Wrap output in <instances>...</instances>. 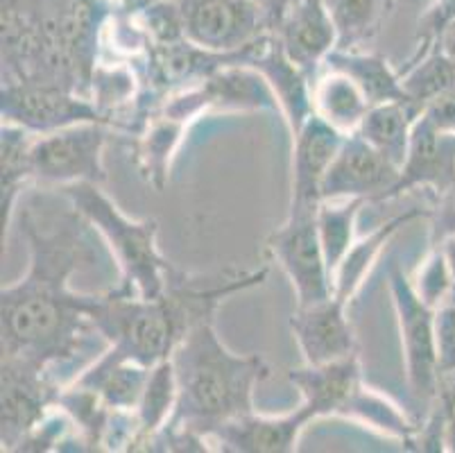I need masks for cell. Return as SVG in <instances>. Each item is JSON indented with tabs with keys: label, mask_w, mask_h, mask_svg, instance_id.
Returning a JSON list of instances; mask_svg holds the SVG:
<instances>
[{
	"label": "cell",
	"mask_w": 455,
	"mask_h": 453,
	"mask_svg": "<svg viewBox=\"0 0 455 453\" xmlns=\"http://www.w3.org/2000/svg\"><path fill=\"white\" fill-rule=\"evenodd\" d=\"M91 224L76 209L60 224L44 227L32 211L23 215V234L30 247V268L19 284L3 286V359L48 369L80 352L95 334L93 306L98 295L70 288V277L93 261Z\"/></svg>",
	"instance_id": "1"
},
{
	"label": "cell",
	"mask_w": 455,
	"mask_h": 453,
	"mask_svg": "<svg viewBox=\"0 0 455 453\" xmlns=\"http://www.w3.org/2000/svg\"><path fill=\"white\" fill-rule=\"evenodd\" d=\"M266 277L267 268L259 272L227 270L204 286L200 277L175 268L168 290L156 299L125 295L118 288L98 295L91 320L95 334L109 344L102 356L109 360H136L148 368L168 360L196 324L215 318V311L227 297L260 286Z\"/></svg>",
	"instance_id": "2"
},
{
	"label": "cell",
	"mask_w": 455,
	"mask_h": 453,
	"mask_svg": "<svg viewBox=\"0 0 455 453\" xmlns=\"http://www.w3.org/2000/svg\"><path fill=\"white\" fill-rule=\"evenodd\" d=\"M177 409L164 429L190 431L209 440L218 426L254 413V390L270 376L259 354H235L215 329V318L196 324L171 356Z\"/></svg>",
	"instance_id": "3"
},
{
	"label": "cell",
	"mask_w": 455,
	"mask_h": 453,
	"mask_svg": "<svg viewBox=\"0 0 455 453\" xmlns=\"http://www.w3.org/2000/svg\"><path fill=\"white\" fill-rule=\"evenodd\" d=\"M70 206L102 236L121 268V286L125 295L156 299L168 290L175 265L161 255L156 236L159 222L155 218L134 220L116 206L102 190V184L77 182L61 186Z\"/></svg>",
	"instance_id": "4"
},
{
	"label": "cell",
	"mask_w": 455,
	"mask_h": 453,
	"mask_svg": "<svg viewBox=\"0 0 455 453\" xmlns=\"http://www.w3.org/2000/svg\"><path fill=\"white\" fill-rule=\"evenodd\" d=\"M320 202H291L288 218L267 236V252L291 279L297 306L315 304L333 295V274L326 263L317 230Z\"/></svg>",
	"instance_id": "5"
},
{
	"label": "cell",
	"mask_w": 455,
	"mask_h": 453,
	"mask_svg": "<svg viewBox=\"0 0 455 453\" xmlns=\"http://www.w3.org/2000/svg\"><path fill=\"white\" fill-rule=\"evenodd\" d=\"M387 286H390L392 304H395L396 322H399L408 388L417 401L430 406L440 385L435 309H430L417 295L415 286L405 277L399 263L390 265Z\"/></svg>",
	"instance_id": "6"
},
{
	"label": "cell",
	"mask_w": 455,
	"mask_h": 453,
	"mask_svg": "<svg viewBox=\"0 0 455 453\" xmlns=\"http://www.w3.org/2000/svg\"><path fill=\"white\" fill-rule=\"evenodd\" d=\"M109 125L77 123L35 136L32 174L44 186H68L77 182L105 184V145Z\"/></svg>",
	"instance_id": "7"
},
{
	"label": "cell",
	"mask_w": 455,
	"mask_h": 453,
	"mask_svg": "<svg viewBox=\"0 0 455 453\" xmlns=\"http://www.w3.org/2000/svg\"><path fill=\"white\" fill-rule=\"evenodd\" d=\"M190 44L211 53H238L272 30V16L259 0H177Z\"/></svg>",
	"instance_id": "8"
},
{
	"label": "cell",
	"mask_w": 455,
	"mask_h": 453,
	"mask_svg": "<svg viewBox=\"0 0 455 453\" xmlns=\"http://www.w3.org/2000/svg\"><path fill=\"white\" fill-rule=\"evenodd\" d=\"M263 111L279 109L266 77L247 64L225 66L197 85L171 93L161 114L190 123L204 111Z\"/></svg>",
	"instance_id": "9"
},
{
	"label": "cell",
	"mask_w": 455,
	"mask_h": 453,
	"mask_svg": "<svg viewBox=\"0 0 455 453\" xmlns=\"http://www.w3.org/2000/svg\"><path fill=\"white\" fill-rule=\"evenodd\" d=\"M0 114L36 136L77 123H107L89 95L44 82H3Z\"/></svg>",
	"instance_id": "10"
},
{
	"label": "cell",
	"mask_w": 455,
	"mask_h": 453,
	"mask_svg": "<svg viewBox=\"0 0 455 453\" xmlns=\"http://www.w3.org/2000/svg\"><path fill=\"white\" fill-rule=\"evenodd\" d=\"M301 392V406L313 419L345 417L361 424L374 401V388L363 381L361 356L351 354L326 365H304L288 372Z\"/></svg>",
	"instance_id": "11"
},
{
	"label": "cell",
	"mask_w": 455,
	"mask_h": 453,
	"mask_svg": "<svg viewBox=\"0 0 455 453\" xmlns=\"http://www.w3.org/2000/svg\"><path fill=\"white\" fill-rule=\"evenodd\" d=\"M60 390L48 379V369L3 359V451H19L30 431L55 409Z\"/></svg>",
	"instance_id": "12"
},
{
	"label": "cell",
	"mask_w": 455,
	"mask_h": 453,
	"mask_svg": "<svg viewBox=\"0 0 455 453\" xmlns=\"http://www.w3.org/2000/svg\"><path fill=\"white\" fill-rule=\"evenodd\" d=\"M401 168L371 148L358 132L347 134L322 182V199H390Z\"/></svg>",
	"instance_id": "13"
},
{
	"label": "cell",
	"mask_w": 455,
	"mask_h": 453,
	"mask_svg": "<svg viewBox=\"0 0 455 453\" xmlns=\"http://www.w3.org/2000/svg\"><path fill=\"white\" fill-rule=\"evenodd\" d=\"M272 35L285 55L313 80L338 48V30L324 0H288L275 16Z\"/></svg>",
	"instance_id": "14"
},
{
	"label": "cell",
	"mask_w": 455,
	"mask_h": 453,
	"mask_svg": "<svg viewBox=\"0 0 455 453\" xmlns=\"http://www.w3.org/2000/svg\"><path fill=\"white\" fill-rule=\"evenodd\" d=\"M347 302L331 297L315 304L297 306L291 318L295 336L306 365H326L358 354L355 331L347 318Z\"/></svg>",
	"instance_id": "15"
},
{
	"label": "cell",
	"mask_w": 455,
	"mask_h": 453,
	"mask_svg": "<svg viewBox=\"0 0 455 453\" xmlns=\"http://www.w3.org/2000/svg\"><path fill=\"white\" fill-rule=\"evenodd\" d=\"M313 422L304 406L283 415L247 413L222 424L209 435V444L227 453H292L299 438Z\"/></svg>",
	"instance_id": "16"
},
{
	"label": "cell",
	"mask_w": 455,
	"mask_h": 453,
	"mask_svg": "<svg viewBox=\"0 0 455 453\" xmlns=\"http://www.w3.org/2000/svg\"><path fill=\"white\" fill-rule=\"evenodd\" d=\"M455 184V134L435 130L424 116H419L412 127L411 148L401 166L396 195L412 189H426L440 195Z\"/></svg>",
	"instance_id": "17"
},
{
	"label": "cell",
	"mask_w": 455,
	"mask_h": 453,
	"mask_svg": "<svg viewBox=\"0 0 455 453\" xmlns=\"http://www.w3.org/2000/svg\"><path fill=\"white\" fill-rule=\"evenodd\" d=\"M347 134L335 130L315 111L292 134V198L291 202H322V182L345 143Z\"/></svg>",
	"instance_id": "18"
},
{
	"label": "cell",
	"mask_w": 455,
	"mask_h": 453,
	"mask_svg": "<svg viewBox=\"0 0 455 453\" xmlns=\"http://www.w3.org/2000/svg\"><path fill=\"white\" fill-rule=\"evenodd\" d=\"M247 66L259 70L270 85L279 111L295 134L313 114V77L285 55L276 36L267 32Z\"/></svg>",
	"instance_id": "19"
},
{
	"label": "cell",
	"mask_w": 455,
	"mask_h": 453,
	"mask_svg": "<svg viewBox=\"0 0 455 453\" xmlns=\"http://www.w3.org/2000/svg\"><path fill=\"white\" fill-rule=\"evenodd\" d=\"M150 369L152 368L136 360H109L100 356L73 384L84 385L100 394V399L111 410L136 413L148 379H150Z\"/></svg>",
	"instance_id": "20"
},
{
	"label": "cell",
	"mask_w": 455,
	"mask_h": 453,
	"mask_svg": "<svg viewBox=\"0 0 455 453\" xmlns=\"http://www.w3.org/2000/svg\"><path fill=\"white\" fill-rule=\"evenodd\" d=\"M430 209H411L405 214L390 218L387 222L379 224L374 231L365 236V239H358L351 249L347 252V256L342 259V263L338 265L333 274V295L335 297L345 299L349 304L354 295L361 290L363 281L367 279V274L371 272L376 261L380 259V252L386 249V245L390 243L392 236L405 227L408 222L417 218H428Z\"/></svg>",
	"instance_id": "21"
},
{
	"label": "cell",
	"mask_w": 455,
	"mask_h": 453,
	"mask_svg": "<svg viewBox=\"0 0 455 453\" xmlns=\"http://www.w3.org/2000/svg\"><path fill=\"white\" fill-rule=\"evenodd\" d=\"M370 107V100L349 75L322 66L313 80V111L317 116L333 125L335 130L351 134L361 127Z\"/></svg>",
	"instance_id": "22"
},
{
	"label": "cell",
	"mask_w": 455,
	"mask_h": 453,
	"mask_svg": "<svg viewBox=\"0 0 455 453\" xmlns=\"http://www.w3.org/2000/svg\"><path fill=\"white\" fill-rule=\"evenodd\" d=\"M421 116V109L412 102H383V105L370 107L367 116L363 118L358 134L367 141L374 150H379L380 155L387 161L401 168L408 157V148H411L412 127H415L417 118Z\"/></svg>",
	"instance_id": "23"
},
{
	"label": "cell",
	"mask_w": 455,
	"mask_h": 453,
	"mask_svg": "<svg viewBox=\"0 0 455 453\" xmlns=\"http://www.w3.org/2000/svg\"><path fill=\"white\" fill-rule=\"evenodd\" d=\"M326 69L342 70L349 75L355 85L361 86L370 105H383V102H411L401 85V73H396L386 57L363 50H340L335 48L324 61Z\"/></svg>",
	"instance_id": "24"
},
{
	"label": "cell",
	"mask_w": 455,
	"mask_h": 453,
	"mask_svg": "<svg viewBox=\"0 0 455 453\" xmlns=\"http://www.w3.org/2000/svg\"><path fill=\"white\" fill-rule=\"evenodd\" d=\"M32 132L14 123H5L0 127V170H3V195H0V209H3V236L7 234V227L14 215L16 199H19L23 186L35 182L32 174V143H35Z\"/></svg>",
	"instance_id": "25"
},
{
	"label": "cell",
	"mask_w": 455,
	"mask_h": 453,
	"mask_svg": "<svg viewBox=\"0 0 455 453\" xmlns=\"http://www.w3.org/2000/svg\"><path fill=\"white\" fill-rule=\"evenodd\" d=\"M177 409V376L172 360H161L152 365L150 379H148L140 404L136 409V422H139V435L130 451H146L152 435L159 433L165 424L171 422Z\"/></svg>",
	"instance_id": "26"
},
{
	"label": "cell",
	"mask_w": 455,
	"mask_h": 453,
	"mask_svg": "<svg viewBox=\"0 0 455 453\" xmlns=\"http://www.w3.org/2000/svg\"><path fill=\"white\" fill-rule=\"evenodd\" d=\"M401 85L412 105L424 111L437 95L455 89V60L440 45H419L415 60L401 70Z\"/></svg>",
	"instance_id": "27"
},
{
	"label": "cell",
	"mask_w": 455,
	"mask_h": 453,
	"mask_svg": "<svg viewBox=\"0 0 455 453\" xmlns=\"http://www.w3.org/2000/svg\"><path fill=\"white\" fill-rule=\"evenodd\" d=\"M338 30V48L361 50L374 39L392 12L395 0H324Z\"/></svg>",
	"instance_id": "28"
},
{
	"label": "cell",
	"mask_w": 455,
	"mask_h": 453,
	"mask_svg": "<svg viewBox=\"0 0 455 453\" xmlns=\"http://www.w3.org/2000/svg\"><path fill=\"white\" fill-rule=\"evenodd\" d=\"M186 127L188 123H181V120L164 114L146 123V132L140 134L139 145H136V161H139V170L143 173V177L156 190L165 186L171 161L180 148Z\"/></svg>",
	"instance_id": "29"
},
{
	"label": "cell",
	"mask_w": 455,
	"mask_h": 453,
	"mask_svg": "<svg viewBox=\"0 0 455 453\" xmlns=\"http://www.w3.org/2000/svg\"><path fill=\"white\" fill-rule=\"evenodd\" d=\"M367 199H322L317 209V230L331 274L355 243V220Z\"/></svg>",
	"instance_id": "30"
},
{
	"label": "cell",
	"mask_w": 455,
	"mask_h": 453,
	"mask_svg": "<svg viewBox=\"0 0 455 453\" xmlns=\"http://www.w3.org/2000/svg\"><path fill=\"white\" fill-rule=\"evenodd\" d=\"M139 75L127 61H114L102 64L98 61L93 75H91L89 95L95 107L102 111L107 123H114V116L121 114L134 100H139Z\"/></svg>",
	"instance_id": "31"
},
{
	"label": "cell",
	"mask_w": 455,
	"mask_h": 453,
	"mask_svg": "<svg viewBox=\"0 0 455 453\" xmlns=\"http://www.w3.org/2000/svg\"><path fill=\"white\" fill-rule=\"evenodd\" d=\"M415 286L417 295L424 299L430 309H440L449 304L451 293H453V281H451V270L446 263V256L440 245H430V252L424 263L417 270L415 279H411Z\"/></svg>",
	"instance_id": "32"
},
{
	"label": "cell",
	"mask_w": 455,
	"mask_h": 453,
	"mask_svg": "<svg viewBox=\"0 0 455 453\" xmlns=\"http://www.w3.org/2000/svg\"><path fill=\"white\" fill-rule=\"evenodd\" d=\"M435 338L440 376L455 374V302L435 311Z\"/></svg>",
	"instance_id": "33"
},
{
	"label": "cell",
	"mask_w": 455,
	"mask_h": 453,
	"mask_svg": "<svg viewBox=\"0 0 455 453\" xmlns=\"http://www.w3.org/2000/svg\"><path fill=\"white\" fill-rule=\"evenodd\" d=\"M430 243L440 245L442 240L455 236V184L435 195V205L428 211Z\"/></svg>",
	"instance_id": "34"
},
{
	"label": "cell",
	"mask_w": 455,
	"mask_h": 453,
	"mask_svg": "<svg viewBox=\"0 0 455 453\" xmlns=\"http://www.w3.org/2000/svg\"><path fill=\"white\" fill-rule=\"evenodd\" d=\"M421 116H424L435 130L444 132V134H455V89L437 95L433 102H428V105L424 107Z\"/></svg>",
	"instance_id": "35"
},
{
	"label": "cell",
	"mask_w": 455,
	"mask_h": 453,
	"mask_svg": "<svg viewBox=\"0 0 455 453\" xmlns=\"http://www.w3.org/2000/svg\"><path fill=\"white\" fill-rule=\"evenodd\" d=\"M442 252L446 256V263H449L451 270V281H453V293H451V302H455V236H449L440 243Z\"/></svg>",
	"instance_id": "36"
},
{
	"label": "cell",
	"mask_w": 455,
	"mask_h": 453,
	"mask_svg": "<svg viewBox=\"0 0 455 453\" xmlns=\"http://www.w3.org/2000/svg\"><path fill=\"white\" fill-rule=\"evenodd\" d=\"M440 48L444 50L446 55H451L455 60V20L449 25V28H446L444 35H442Z\"/></svg>",
	"instance_id": "37"
},
{
	"label": "cell",
	"mask_w": 455,
	"mask_h": 453,
	"mask_svg": "<svg viewBox=\"0 0 455 453\" xmlns=\"http://www.w3.org/2000/svg\"><path fill=\"white\" fill-rule=\"evenodd\" d=\"M52 0H3V5H16V7H41L48 5Z\"/></svg>",
	"instance_id": "38"
},
{
	"label": "cell",
	"mask_w": 455,
	"mask_h": 453,
	"mask_svg": "<svg viewBox=\"0 0 455 453\" xmlns=\"http://www.w3.org/2000/svg\"><path fill=\"white\" fill-rule=\"evenodd\" d=\"M259 3H260V5H263V7H266L267 12H270L272 23H275V16L279 14V10L285 5V3H288V0H259Z\"/></svg>",
	"instance_id": "39"
}]
</instances>
